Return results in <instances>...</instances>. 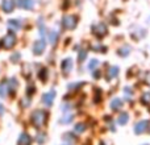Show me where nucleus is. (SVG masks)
<instances>
[{"instance_id": "nucleus-1", "label": "nucleus", "mask_w": 150, "mask_h": 145, "mask_svg": "<svg viewBox=\"0 0 150 145\" xmlns=\"http://www.w3.org/2000/svg\"><path fill=\"white\" fill-rule=\"evenodd\" d=\"M30 122H32V124L36 125V127L44 125L45 122H46V114H45V111H41V109L34 111L30 116Z\"/></svg>"}, {"instance_id": "nucleus-2", "label": "nucleus", "mask_w": 150, "mask_h": 145, "mask_svg": "<svg viewBox=\"0 0 150 145\" xmlns=\"http://www.w3.org/2000/svg\"><path fill=\"white\" fill-rule=\"evenodd\" d=\"M15 42H16V36H15V33H13V32H11V33H8L7 36L1 40V42H0V44H1L3 48L9 49V48H12L13 45H15Z\"/></svg>"}, {"instance_id": "nucleus-3", "label": "nucleus", "mask_w": 150, "mask_h": 145, "mask_svg": "<svg viewBox=\"0 0 150 145\" xmlns=\"http://www.w3.org/2000/svg\"><path fill=\"white\" fill-rule=\"evenodd\" d=\"M62 24L65 28L73 29L74 26L76 25V17H75V16H65L62 20Z\"/></svg>"}, {"instance_id": "nucleus-4", "label": "nucleus", "mask_w": 150, "mask_h": 145, "mask_svg": "<svg viewBox=\"0 0 150 145\" xmlns=\"http://www.w3.org/2000/svg\"><path fill=\"white\" fill-rule=\"evenodd\" d=\"M1 8L5 13H11L13 11V8H15V1H12V0H3Z\"/></svg>"}, {"instance_id": "nucleus-5", "label": "nucleus", "mask_w": 150, "mask_h": 145, "mask_svg": "<svg viewBox=\"0 0 150 145\" xmlns=\"http://www.w3.org/2000/svg\"><path fill=\"white\" fill-rule=\"evenodd\" d=\"M32 144V137L28 133H21L20 137H18L17 145H30Z\"/></svg>"}, {"instance_id": "nucleus-6", "label": "nucleus", "mask_w": 150, "mask_h": 145, "mask_svg": "<svg viewBox=\"0 0 150 145\" xmlns=\"http://www.w3.org/2000/svg\"><path fill=\"white\" fill-rule=\"evenodd\" d=\"M44 50H45V41L44 40H42V41H37L36 44L33 45V53L36 55H40Z\"/></svg>"}, {"instance_id": "nucleus-7", "label": "nucleus", "mask_w": 150, "mask_h": 145, "mask_svg": "<svg viewBox=\"0 0 150 145\" xmlns=\"http://www.w3.org/2000/svg\"><path fill=\"white\" fill-rule=\"evenodd\" d=\"M61 69H62L63 72H70V70L73 69V61L70 60V58H66V60L62 61V65H61Z\"/></svg>"}, {"instance_id": "nucleus-8", "label": "nucleus", "mask_w": 150, "mask_h": 145, "mask_svg": "<svg viewBox=\"0 0 150 145\" xmlns=\"http://www.w3.org/2000/svg\"><path fill=\"white\" fill-rule=\"evenodd\" d=\"M17 5L25 9H33L34 8V3L33 0H17Z\"/></svg>"}, {"instance_id": "nucleus-9", "label": "nucleus", "mask_w": 150, "mask_h": 145, "mask_svg": "<svg viewBox=\"0 0 150 145\" xmlns=\"http://www.w3.org/2000/svg\"><path fill=\"white\" fill-rule=\"evenodd\" d=\"M54 95H55L54 91H50V92L45 94V95L42 96V102H44L46 106H52L53 100H54Z\"/></svg>"}, {"instance_id": "nucleus-10", "label": "nucleus", "mask_w": 150, "mask_h": 145, "mask_svg": "<svg viewBox=\"0 0 150 145\" xmlns=\"http://www.w3.org/2000/svg\"><path fill=\"white\" fill-rule=\"evenodd\" d=\"M92 31L95 32V34H98V36H104L105 32H107V29H105V26H104L103 24H98L96 26H93L92 28Z\"/></svg>"}, {"instance_id": "nucleus-11", "label": "nucleus", "mask_w": 150, "mask_h": 145, "mask_svg": "<svg viewBox=\"0 0 150 145\" xmlns=\"http://www.w3.org/2000/svg\"><path fill=\"white\" fill-rule=\"evenodd\" d=\"M7 92H9V88H8V86H7V80H3L1 85H0V96L5 98Z\"/></svg>"}, {"instance_id": "nucleus-12", "label": "nucleus", "mask_w": 150, "mask_h": 145, "mask_svg": "<svg viewBox=\"0 0 150 145\" xmlns=\"http://www.w3.org/2000/svg\"><path fill=\"white\" fill-rule=\"evenodd\" d=\"M8 28H11V29H20L21 28V24H20V21H17V20H11V21H8Z\"/></svg>"}, {"instance_id": "nucleus-13", "label": "nucleus", "mask_w": 150, "mask_h": 145, "mask_svg": "<svg viewBox=\"0 0 150 145\" xmlns=\"http://www.w3.org/2000/svg\"><path fill=\"white\" fill-rule=\"evenodd\" d=\"M16 87H17V82H16V79H11L9 80V86H8V88H9V92L12 94V92H15V90H16Z\"/></svg>"}, {"instance_id": "nucleus-14", "label": "nucleus", "mask_w": 150, "mask_h": 145, "mask_svg": "<svg viewBox=\"0 0 150 145\" xmlns=\"http://www.w3.org/2000/svg\"><path fill=\"white\" fill-rule=\"evenodd\" d=\"M38 78L42 80V82H45V80L47 79V70H46V69H41V70H40Z\"/></svg>"}, {"instance_id": "nucleus-15", "label": "nucleus", "mask_w": 150, "mask_h": 145, "mask_svg": "<svg viewBox=\"0 0 150 145\" xmlns=\"http://www.w3.org/2000/svg\"><path fill=\"white\" fill-rule=\"evenodd\" d=\"M146 124H148V123H146V122L140 123V124H138L137 127H136V133H141V132H144V131H145Z\"/></svg>"}, {"instance_id": "nucleus-16", "label": "nucleus", "mask_w": 150, "mask_h": 145, "mask_svg": "<svg viewBox=\"0 0 150 145\" xmlns=\"http://www.w3.org/2000/svg\"><path fill=\"white\" fill-rule=\"evenodd\" d=\"M57 36H58L57 32H52V33H50V42H52L53 45H55V42H57Z\"/></svg>"}, {"instance_id": "nucleus-17", "label": "nucleus", "mask_w": 150, "mask_h": 145, "mask_svg": "<svg viewBox=\"0 0 150 145\" xmlns=\"http://www.w3.org/2000/svg\"><path fill=\"white\" fill-rule=\"evenodd\" d=\"M119 106H121V102H120L119 99H116V100L112 103V108H113V109H117V108H119Z\"/></svg>"}, {"instance_id": "nucleus-18", "label": "nucleus", "mask_w": 150, "mask_h": 145, "mask_svg": "<svg viewBox=\"0 0 150 145\" xmlns=\"http://www.w3.org/2000/svg\"><path fill=\"white\" fill-rule=\"evenodd\" d=\"M127 120H128V116L124 114V115H121V117L119 119V123H120V124H125V123H127Z\"/></svg>"}, {"instance_id": "nucleus-19", "label": "nucleus", "mask_w": 150, "mask_h": 145, "mask_svg": "<svg viewBox=\"0 0 150 145\" xmlns=\"http://www.w3.org/2000/svg\"><path fill=\"white\" fill-rule=\"evenodd\" d=\"M75 131H76V132H83V131H84V125H83V124H78L76 127H75Z\"/></svg>"}, {"instance_id": "nucleus-20", "label": "nucleus", "mask_w": 150, "mask_h": 145, "mask_svg": "<svg viewBox=\"0 0 150 145\" xmlns=\"http://www.w3.org/2000/svg\"><path fill=\"white\" fill-rule=\"evenodd\" d=\"M116 72H117V69L116 68H112L111 69V77H115V75H116Z\"/></svg>"}, {"instance_id": "nucleus-21", "label": "nucleus", "mask_w": 150, "mask_h": 145, "mask_svg": "<svg viewBox=\"0 0 150 145\" xmlns=\"http://www.w3.org/2000/svg\"><path fill=\"white\" fill-rule=\"evenodd\" d=\"M96 63H98V61H91V66H90V69L95 68V66H96Z\"/></svg>"}, {"instance_id": "nucleus-22", "label": "nucleus", "mask_w": 150, "mask_h": 145, "mask_svg": "<svg viewBox=\"0 0 150 145\" xmlns=\"http://www.w3.org/2000/svg\"><path fill=\"white\" fill-rule=\"evenodd\" d=\"M86 58V53H80V55H79V60L82 61V60H84Z\"/></svg>"}]
</instances>
